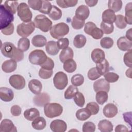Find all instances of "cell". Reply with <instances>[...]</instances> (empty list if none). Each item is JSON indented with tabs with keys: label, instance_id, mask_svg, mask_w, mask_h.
<instances>
[{
	"label": "cell",
	"instance_id": "cell-1",
	"mask_svg": "<svg viewBox=\"0 0 132 132\" xmlns=\"http://www.w3.org/2000/svg\"><path fill=\"white\" fill-rule=\"evenodd\" d=\"M1 51L3 56L10 58L16 62L20 61L24 58L23 52L16 48L11 42H4L1 46Z\"/></svg>",
	"mask_w": 132,
	"mask_h": 132
},
{
	"label": "cell",
	"instance_id": "cell-2",
	"mask_svg": "<svg viewBox=\"0 0 132 132\" xmlns=\"http://www.w3.org/2000/svg\"><path fill=\"white\" fill-rule=\"evenodd\" d=\"M69 32V27L67 24L61 22L54 25L50 30L51 36L55 39H60Z\"/></svg>",
	"mask_w": 132,
	"mask_h": 132
},
{
	"label": "cell",
	"instance_id": "cell-3",
	"mask_svg": "<svg viewBox=\"0 0 132 132\" xmlns=\"http://www.w3.org/2000/svg\"><path fill=\"white\" fill-rule=\"evenodd\" d=\"M63 111L62 106L56 103H48L44 106L45 115L49 118H53L61 114Z\"/></svg>",
	"mask_w": 132,
	"mask_h": 132
},
{
	"label": "cell",
	"instance_id": "cell-4",
	"mask_svg": "<svg viewBox=\"0 0 132 132\" xmlns=\"http://www.w3.org/2000/svg\"><path fill=\"white\" fill-rule=\"evenodd\" d=\"M35 27L43 32H48L52 27V22L45 15L38 14L34 19Z\"/></svg>",
	"mask_w": 132,
	"mask_h": 132
},
{
	"label": "cell",
	"instance_id": "cell-5",
	"mask_svg": "<svg viewBox=\"0 0 132 132\" xmlns=\"http://www.w3.org/2000/svg\"><path fill=\"white\" fill-rule=\"evenodd\" d=\"M14 20L13 14L7 10L4 5L0 7V28L3 29L8 26Z\"/></svg>",
	"mask_w": 132,
	"mask_h": 132
},
{
	"label": "cell",
	"instance_id": "cell-6",
	"mask_svg": "<svg viewBox=\"0 0 132 132\" xmlns=\"http://www.w3.org/2000/svg\"><path fill=\"white\" fill-rule=\"evenodd\" d=\"M47 58L45 52L41 50H35L31 52L28 56L29 61L31 64L40 65L45 62Z\"/></svg>",
	"mask_w": 132,
	"mask_h": 132
},
{
	"label": "cell",
	"instance_id": "cell-7",
	"mask_svg": "<svg viewBox=\"0 0 132 132\" xmlns=\"http://www.w3.org/2000/svg\"><path fill=\"white\" fill-rule=\"evenodd\" d=\"M18 15L23 22H30L32 19V14L29 6L25 3H21L19 4L17 10Z\"/></svg>",
	"mask_w": 132,
	"mask_h": 132
},
{
	"label": "cell",
	"instance_id": "cell-8",
	"mask_svg": "<svg viewBox=\"0 0 132 132\" xmlns=\"http://www.w3.org/2000/svg\"><path fill=\"white\" fill-rule=\"evenodd\" d=\"M34 22H23L19 24L16 28V32L21 37H27L30 35L35 30Z\"/></svg>",
	"mask_w": 132,
	"mask_h": 132
},
{
	"label": "cell",
	"instance_id": "cell-9",
	"mask_svg": "<svg viewBox=\"0 0 132 132\" xmlns=\"http://www.w3.org/2000/svg\"><path fill=\"white\" fill-rule=\"evenodd\" d=\"M53 83L55 87L57 89H64L68 84L67 75L63 72H58L54 77Z\"/></svg>",
	"mask_w": 132,
	"mask_h": 132
},
{
	"label": "cell",
	"instance_id": "cell-10",
	"mask_svg": "<svg viewBox=\"0 0 132 132\" xmlns=\"http://www.w3.org/2000/svg\"><path fill=\"white\" fill-rule=\"evenodd\" d=\"M9 82L13 88L17 90L23 89L26 85L24 78L22 76L18 74L11 75L9 79Z\"/></svg>",
	"mask_w": 132,
	"mask_h": 132
},
{
	"label": "cell",
	"instance_id": "cell-11",
	"mask_svg": "<svg viewBox=\"0 0 132 132\" xmlns=\"http://www.w3.org/2000/svg\"><path fill=\"white\" fill-rule=\"evenodd\" d=\"M50 101L49 95L45 92L36 94L34 97L33 102L35 105L39 107L44 106Z\"/></svg>",
	"mask_w": 132,
	"mask_h": 132
},
{
	"label": "cell",
	"instance_id": "cell-12",
	"mask_svg": "<svg viewBox=\"0 0 132 132\" xmlns=\"http://www.w3.org/2000/svg\"><path fill=\"white\" fill-rule=\"evenodd\" d=\"M50 128L54 132H64L67 130V125L64 121L57 119L51 123Z\"/></svg>",
	"mask_w": 132,
	"mask_h": 132
},
{
	"label": "cell",
	"instance_id": "cell-13",
	"mask_svg": "<svg viewBox=\"0 0 132 132\" xmlns=\"http://www.w3.org/2000/svg\"><path fill=\"white\" fill-rule=\"evenodd\" d=\"M1 132H16V128L13 122L9 119H4L1 123L0 125Z\"/></svg>",
	"mask_w": 132,
	"mask_h": 132
},
{
	"label": "cell",
	"instance_id": "cell-14",
	"mask_svg": "<svg viewBox=\"0 0 132 132\" xmlns=\"http://www.w3.org/2000/svg\"><path fill=\"white\" fill-rule=\"evenodd\" d=\"M93 89L96 92L100 91L108 92L110 90V84L105 79H100L94 82Z\"/></svg>",
	"mask_w": 132,
	"mask_h": 132
},
{
	"label": "cell",
	"instance_id": "cell-15",
	"mask_svg": "<svg viewBox=\"0 0 132 132\" xmlns=\"http://www.w3.org/2000/svg\"><path fill=\"white\" fill-rule=\"evenodd\" d=\"M103 112L106 117L111 118L115 117L118 113V108L114 104L109 103L104 106Z\"/></svg>",
	"mask_w": 132,
	"mask_h": 132
},
{
	"label": "cell",
	"instance_id": "cell-16",
	"mask_svg": "<svg viewBox=\"0 0 132 132\" xmlns=\"http://www.w3.org/2000/svg\"><path fill=\"white\" fill-rule=\"evenodd\" d=\"M90 14L89 8L84 5L79 6L75 11V16L81 20L85 21L87 19Z\"/></svg>",
	"mask_w": 132,
	"mask_h": 132
},
{
	"label": "cell",
	"instance_id": "cell-17",
	"mask_svg": "<svg viewBox=\"0 0 132 132\" xmlns=\"http://www.w3.org/2000/svg\"><path fill=\"white\" fill-rule=\"evenodd\" d=\"M118 48L122 51H128L131 50L132 41L128 40L125 37H121L117 42Z\"/></svg>",
	"mask_w": 132,
	"mask_h": 132
},
{
	"label": "cell",
	"instance_id": "cell-18",
	"mask_svg": "<svg viewBox=\"0 0 132 132\" xmlns=\"http://www.w3.org/2000/svg\"><path fill=\"white\" fill-rule=\"evenodd\" d=\"M14 97L13 91L8 88L1 87L0 88V98L4 102H10Z\"/></svg>",
	"mask_w": 132,
	"mask_h": 132
},
{
	"label": "cell",
	"instance_id": "cell-19",
	"mask_svg": "<svg viewBox=\"0 0 132 132\" xmlns=\"http://www.w3.org/2000/svg\"><path fill=\"white\" fill-rule=\"evenodd\" d=\"M92 60L96 63H100L105 59V55L104 52L100 48L94 49L91 54Z\"/></svg>",
	"mask_w": 132,
	"mask_h": 132
},
{
	"label": "cell",
	"instance_id": "cell-20",
	"mask_svg": "<svg viewBox=\"0 0 132 132\" xmlns=\"http://www.w3.org/2000/svg\"><path fill=\"white\" fill-rule=\"evenodd\" d=\"M17 68V62L13 59L5 61L2 65V69L5 73H11L14 72Z\"/></svg>",
	"mask_w": 132,
	"mask_h": 132
},
{
	"label": "cell",
	"instance_id": "cell-21",
	"mask_svg": "<svg viewBox=\"0 0 132 132\" xmlns=\"http://www.w3.org/2000/svg\"><path fill=\"white\" fill-rule=\"evenodd\" d=\"M28 88L34 94H38L42 90V85L39 80L33 79L28 82Z\"/></svg>",
	"mask_w": 132,
	"mask_h": 132
},
{
	"label": "cell",
	"instance_id": "cell-22",
	"mask_svg": "<svg viewBox=\"0 0 132 132\" xmlns=\"http://www.w3.org/2000/svg\"><path fill=\"white\" fill-rule=\"evenodd\" d=\"M102 18L103 22L109 24H113L116 21V15L113 11L108 9L103 12Z\"/></svg>",
	"mask_w": 132,
	"mask_h": 132
},
{
	"label": "cell",
	"instance_id": "cell-23",
	"mask_svg": "<svg viewBox=\"0 0 132 132\" xmlns=\"http://www.w3.org/2000/svg\"><path fill=\"white\" fill-rule=\"evenodd\" d=\"M74 56V52L71 47H67L62 50L59 55V59L61 62L64 63L69 59H73Z\"/></svg>",
	"mask_w": 132,
	"mask_h": 132
},
{
	"label": "cell",
	"instance_id": "cell-24",
	"mask_svg": "<svg viewBox=\"0 0 132 132\" xmlns=\"http://www.w3.org/2000/svg\"><path fill=\"white\" fill-rule=\"evenodd\" d=\"M45 50L47 54L54 56L56 55L59 52V49L57 46V42L54 41L47 42L45 45Z\"/></svg>",
	"mask_w": 132,
	"mask_h": 132
},
{
	"label": "cell",
	"instance_id": "cell-25",
	"mask_svg": "<svg viewBox=\"0 0 132 132\" xmlns=\"http://www.w3.org/2000/svg\"><path fill=\"white\" fill-rule=\"evenodd\" d=\"M98 129L101 132H111L113 130V125L110 121L103 120L99 122Z\"/></svg>",
	"mask_w": 132,
	"mask_h": 132
},
{
	"label": "cell",
	"instance_id": "cell-26",
	"mask_svg": "<svg viewBox=\"0 0 132 132\" xmlns=\"http://www.w3.org/2000/svg\"><path fill=\"white\" fill-rule=\"evenodd\" d=\"M40 112L39 110L35 108L26 109L24 112V117L28 121H33L37 117H39Z\"/></svg>",
	"mask_w": 132,
	"mask_h": 132
},
{
	"label": "cell",
	"instance_id": "cell-27",
	"mask_svg": "<svg viewBox=\"0 0 132 132\" xmlns=\"http://www.w3.org/2000/svg\"><path fill=\"white\" fill-rule=\"evenodd\" d=\"M46 125L45 119L42 117H38L32 121L31 123L32 127L37 130H42L44 129Z\"/></svg>",
	"mask_w": 132,
	"mask_h": 132
},
{
	"label": "cell",
	"instance_id": "cell-28",
	"mask_svg": "<svg viewBox=\"0 0 132 132\" xmlns=\"http://www.w3.org/2000/svg\"><path fill=\"white\" fill-rule=\"evenodd\" d=\"M96 64V68L101 75H104L105 74L109 72L110 70L109 64L106 59H105L102 62Z\"/></svg>",
	"mask_w": 132,
	"mask_h": 132
},
{
	"label": "cell",
	"instance_id": "cell-29",
	"mask_svg": "<svg viewBox=\"0 0 132 132\" xmlns=\"http://www.w3.org/2000/svg\"><path fill=\"white\" fill-rule=\"evenodd\" d=\"M46 38L41 35H38L35 36L32 40L31 43L32 45L36 47H43L46 44Z\"/></svg>",
	"mask_w": 132,
	"mask_h": 132
},
{
	"label": "cell",
	"instance_id": "cell-30",
	"mask_svg": "<svg viewBox=\"0 0 132 132\" xmlns=\"http://www.w3.org/2000/svg\"><path fill=\"white\" fill-rule=\"evenodd\" d=\"M91 116V113L86 108L78 109L76 112V117L80 121H85L89 119Z\"/></svg>",
	"mask_w": 132,
	"mask_h": 132
},
{
	"label": "cell",
	"instance_id": "cell-31",
	"mask_svg": "<svg viewBox=\"0 0 132 132\" xmlns=\"http://www.w3.org/2000/svg\"><path fill=\"white\" fill-rule=\"evenodd\" d=\"M86 38L85 36L79 34L76 35L73 40V44L76 48H82L86 43Z\"/></svg>",
	"mask_w": 132,
	"mask_h": 132
},
{
	"label": "cell",
	"instance_id": "cell-32",
	"mask_svg": "<svg viewBox=\"0 0 132 132\" xmlns=\"http://www.w3.org/2000/svg\"><path fill=\"white\" fill-rule=\"evenodd\" d=\"M76 68V63L73 59H69L63 63V69L68 73L74 72Z\"/></svg>",
	"mask_w": 132,
	"mask_h": 132
},
{
	"label": "cell",
	"instance_id": "cell-33",
	"mask_svg": "<svg viewBox=\"0 0 132 132\" xmlns=\"http://www.w3.org/2000/svg\"><path fill=\"white\" fill-rule=\"evenodd\" d=\"M109 9L111 10L114 12L120 11L122 7V2L120 0H110L108 2Z\"/></svg>",
	"mask_w": 132,
	"mask_h": 132
},
{
	"label": "cell",
	"instance_id": "cell-34",
	"mask_svg": "<svg viewBox=\"0 0 132 132\" xmlns=\"http://www.w3.org/2000/svg\"><path fill=\"white\" fill-rule=\"evenodd\" d=\"M132 3H129L126 4L125 8L124 19L126 23L129 25L132 24Z\"/></svg>",
	"mask_w": 132,
	"mask_h": 132
},
{
	"label": "cell",
	"instance_id": "cell-35",
	"mask_svg": "<svg viewBox=\"0 0 132 132\" xmlns=\"http://www.w3.org/2000/svg\"><path fill=\"white\" fill-rule=\"evenodd\" d=\"M78 92V89L76 87L73 85H70L68 87V88L64 92V98L67 100L71 99L75 96V95Z\"/></svg>",
	"mask_w": 132,
	"mask_h": 132
},
{
	"label": "cell",
	"instance_id": "cell-36",
	"mask_svg": "<svg viewBox=\"0 0 132 132\" xmlns=\"http://www.w3.org/2000/svg\"><path fill=\"white\" fill-rule=\"evenodd\" d=\"M30 47V41L29 39L25 37H23L19 39L18 42V48L22 52L27 51Z\"/></svg>",
	"mask_w": 132,
	"mask_h": 132
},
{
	"label": "cell",
	"instance_id": "cell-37",
	"mask_svg": "<svg viewBox=\"0 0 132 132\" xmlns=\"http://www.w3.org/2000/svg\"><path fill=\"white\" fill-rule=\"evenodd\" d=\"M108 96L107 92L100 91L96 92L95 98L97 103L100 105H103L108 100Z\"/></svg>",
	"mask_w": 132,
	"mask_h": 132
},
{
	"label": "cell",
	"instance_id": "cell-38",
	"mask_svg": "<svg viewBox=\"0 0 132 132\" xmlns=\"http://www.w3.org/2000/svg\"><path fill=\"white\" fill-rule=\"evenodd\" d=\"M56 3L58 5L63 8L74 7L78 3L77 0H57Z\"/></svg>",
	"mask_w": 132,
	"mask_h": 132
},
{
	"label": "cell",
	"instance_id": "cell-39",
	"mask_svg": "<svg viewBox=\"0 0 132 132\" xmlns=\"http://www.w3.org/2000/svg\"><path fill=\"white\" fill-rule=\"evenodd\" d=\"M48 16L53 20L56 21L59 20L62 16V11L57 7L53 6L52 9L50 13L48 14Z\"/></svg>",
	"mask_w": 132,
	"mask_h": 132
},
{
	"label": "cell",
	"instance_id": "cell-40",
	"mask_svg": "<svg viewBox=\"0 0 132 132\" xmlns=\"http://www.w3.org/2000/svg\"><path fill=\"white\" fill-rule=\"evenodd\" d=\"M19 5V4L18 1H6L5 2L4 4L5 7L13 14H15L16 12Z\"/></svg>",
	"mask_w": 132,
	"mask_h": 132
},
{
	"label": "cell",
	"instance_id": "cell-41",
	"mask_svg": "<svg viewBox=\"0 0 132 132\" xmlns=\"http://www.w3.org/2000/svg\"><path fill=\"white\" fill-rule=\"evenodd\" d=\"M71 81L73 86L75 87L80 86L84 82V77L81 74H76L72 77Z\"/></svg>",
	"mask_w": 132,
	"mask_h": 132
},
{
	"label": "cell",
	"instance_id": "cell-42",
	"mask_svg": "<svg viewBox=\"0 0 132 132\" xmlns=\"http://www.w3.org/2000/svg\"><path fill=\"white\" fill-rule=\"evenodd\" d=\"M100 45L101 47L104 48H110L113 45V40L110 37H104L100 41Z\"/></svg>",
	"mask_w": 132,
	"mask_h": 132
},
{
	"label": "cell",
	"instance_id": "cell-43",
	"mask_svg": "<svg viewBox=\"0 0 132 132\" xmlns=\"http://www.w3.org/2000/svg\"><path fill=\"white\" fill-rule=\"evenodd\" d=\"M100 27L104 34H110L113 31L114 26L113 24H109L102 21L101 23Z\"/></svg>",
	"mask_w": 132,
	"mask_h": 132
},
{
	"label": "cell",
	"instance_id": "cell-44",
	"mask_svg": "<svg viewBox=\"0 0 132 132\" xmlns=\"http://www.w3.org/2000/svg\"><path fill=\"white\" fill-rule=\"evenodd\" d=\"M116 26L120 29H124L127 26L124 16L121 14H118L116 15V19L114 22Z\"/></svg>",
	"mask_w": 132,
	"mask_h": 132
},
{
	"label": "cell",
	"instance_id": "cell-45",
	"mask_svg": "<svg viewBox=\"0 0 132 132\" xmlns=\"http://www.w3.org/2000/svg\"><path fill=\"white\" fill-rule=\"evenodd\" d=\"M88 111L91 113V115H95L100 110L98 105L94 102H89L87 104L86 107Z\"/></svg>",
	"mask_w": 132,
	"mask_h": 132
},
{
	"label": "cell",
	"instance_id": "cell-46",
	"mask_svg": "<svg viewBox=\"0 0 132 132\" xmlns=\"http://www.w3.org/2000/svg\"><path fill=\"white\" fill-rule=\"evenodd\" d=\"M52 5L51 3L48 1H42V7L39 10L40 12H41L43 14H48L52 9Z\"/></svg>",
	"mask_w": 132,
	"mask_h": 132
},
{
	"label": "cell",
	"instance_id": "cell-47",
	"mask_svg": "<svg viewBox=\"0 0 132 132\" xmlns=\"http://www.w3.org/2000/svg\"><path fill=\"white\" fill-rule=\"evenodd\" d=\"M74 101L79 107H82L85 103V97L82 93L78 92L74 97Z\"/></svg>",
	"mask_w": 132,
	"mask_h": 132
},
{
	"label": "cell",
	"instance_id": "cell-48",
	"mask_svg": "<svg viewBox=\"0 0 132 132\" xmlns=\"http://www.w3.org/2000/svg\"><path fill=\"white\" fill-rule=\"evenodd\" d=\"M85 21L80 20L74 16L72 19L71 25L72 27L75 29H80L83 27L85 25Z\"/></svg>",
	"mask_w": 132,
	"mask_h": 132
},
{
	"label": "cell",
	"instance_id": "cell-49",
	"mask_svg": "<svg viewBox=\"0 0 132 132\" xmlns=\"http://www.w3.org/2000/svg\"><path fill=\"white\" fill-rule=\"evenodd\" d=\"M104 76L105 79L109 83L115 82L119 78V76L117 73H115L114 72H108Z\"/></svg>",
	"mask_w": 132,
	"mask_h": 132
},
{
	"label": "cell",
	"instance_id": "cell-50",
	"mask_svg": "<svg viewBox=\"0 0 132 132\" xmlns=\"http://www.w3.org/2000/svg\"><path fill=\"white\" fill-rule=\"evenodd\" d=\"M28 6L35 10H40L42 7V1L41 0H29Z\"/></svg>",
	"mask_w": 132,
	"mask_h": 132
},
{
	"label": "cell",
	"instance_id": "cell-51",
	"mask_svg": "<svg viewBox=\"0 0 132 132\" xmlns=\"http://www.w3.org/2000/svg\"><path fill=\"white\" fill-rule=\"evenodd\" d=\"M53 73V70H48L42 68H40L39 71V76L40 78L46 79L52 77Z\"/></svg>",
	"mask_w": 132,
	"mask_h": 132
},
{
	"label": "cell",
	"instance_id": "cell-52",
	"mask_svg": "<svg viewBox=\"0 0 132 132\" xmlns=\"http://www.w3.org/2000/svg\"><path fill=\"white\" fill-rule=\"evenodd\" d=\"M101 75L98 72L96 67L92 68L88 72V77L90 80H94L100 78Z\"/></svg>",
	"mask_w": 132,
	"mask_h": 132
},
{
	"label": "cell",
	"instance_id": "cell-53",
	"mask_svg": "<svg viewBox=\"0 0 132 132\" xmlns=\"http://www.w3.org/2000/svg\"><path fill=\"white\" fill-rule=\"evenodd\" d=\"M95 128V125L93 122L88 121L84 123L82 130L83 132H94Z\"/></svg>",
	"mask_w": 132,
	"mask_h": 132
},
{
	"label": "cell",
	"instance_id": "cell-54",
	"mask_svg": "<svg viewBox=\"0 0 132 132\" xmlns=\"http://www.w3.org/2000/svg\"><path fill=\"white\" fill-rule=\"evenodd\" d=\"M57 45L59 50L65 49L68 47V46L69 45V40L67 38H61L57 41Z\"/></svg>",
	"mask_w": 132,
	"mask_h": 132
},
{
	"label": "cell",
	"instance_id": "cell-55",
	"mask_svg": "<svg viewBox=\"0 0 132 132\" xmlns=\"http://www.w3.org/2000/svg\"><path fill=\"white\" fill-rule=\"evenodd\" d=\"M40 66L43 69L48 70H52L54 67V62L51 58L47 57L45 62H44Z\"/></svg>",
	"mask_w": 132,
	"mask_h": 132
},
{
	"label": "cell",
	"instance_id": "cell-56",
	"mask_svg": "<svg viewBox=\"0 0 132 132\" xmlns=\"http://www.w3.org/2000/svg\"><path fill=\"white\" fill-rule=\"evenodd\" d=\"M104 35V33L101 30V29H100L97 28V27H95L91 32L90 36H92V37L93 39H100L103 37Z\"/></svg>",
	"mask_w": 132,
	"mask_h": 132
},
{
	"label": "cell",
	"instance_id": "cell-57",
	"mask_svg": "<svg viewBox=\"0 0 132 132\" xmlns=\"http://www.w3.org/2000/svg\"><path fill=\"white\" fill-rule=\"evenodd\" d=\"M131 50L126 52L123 58L124 62L127 67L131 68Z\"/></svg>",
	"mask_w": 132,
	"mask_h": 132
},
{
	"label": "cell",
	"instance_id": "cell-58",
	"mask_svg": "<svg viewBox=\"0 0 132 132\" xmlns=\"http://www.w3.org/2000/svg\"><path fill=\"white\" fill-rule=\"evenodd\" d=\"M97 26H96V24L95 23H94L93 22H88L85 24L84 31L87 34L90 35L92 31Z\"/></svg>",
	"mask_w": 132,
	"mask_h": 132
},
{
	"label": "cell",
	"instance_id": "cell-59",
	"mask_svg": "<svg viewBox=\"0 0 132 132\" xmlns=\"http://www.w3.org/2000/svg\"><path fill=\"white\" fill-rule=\"evenodd\" d=\"M1 32L5 35L9 36L12 35L14 32V25L12 23L7 27L1 29Z\"/></svg>",
	"mask_w": 132,
	"mask_h": 132
},
{
	"label": "cell",
	"instance_id": "cell-60",
	"mask_svg": "<svg viewBox=\"0 0 132 132\" xmlns=\"http://www.w3.org/2000/svg\"><path fill=\"white\" fill-rule=\"evenodd\" d=\"M21 111H22V109L21 107L17 105H14L12 106L10 109V112L11 114L14 117L19 116L21 113Z\"/></svg>",
	"mask_w": 132,
	"mask_h": 132
},
{
	"label": "cell",
	"instance_id": "cell-61",
	"mask_svg": "<svg viewBox=\"0 0 132 132\" xmlns=\"http://www.w3.org/2000/svg\"><path fill=\"white\" fill-rule=\"evenodd\" d=\"M128 129L123 125H118L116 126L115 128V131L120 132V131H128Z\"/></svg>",
	"mask_w": 132,
	"mask_h": 132
},
{
	"label": "cell",
	"instance_id": "cell-62",
	"mask_svg": "<svg viewBox=\"0 0 132 132\" xmlns=\"http://www.w3.org/2000/svg\"><path fill=\"white\" fill-rule=\"evenodd\" d=\"M85 3H86V4L89 6V7H93L94 6H95L97 3H98V1H93V0H86L85 1Z\"/></svg>",
	"mask_w": 132,
	"mask_h": 132
},
{
	"label": "cell",
	"instance_id": "cell-63",
	"mask_svg": "<svg viewBox=\"0 0 132 132\" xmlns=\"http://www.w3.org/2000/svg\"><path fill=\"white\" fill-rule=\"evenodd\" d=\"M125 37L128 40L131 41V28H129L128 30H127Z\"/></svg>",
	"mask_w": 132,
	"mask_h": 132
}]
</instances>
